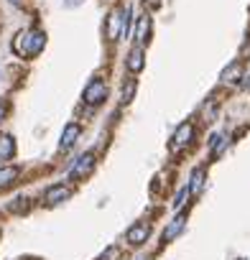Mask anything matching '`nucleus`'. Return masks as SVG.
I'll return each instance as SVG.
<instances>
[{"mask_svg":"<svg viewBox=\"0 0 250 260\" xmlns=\"http://www.w3.org/2000/svg\"><path fill=\"white\" fill-rule=\"evenodd\" d=\"M240 77H242V64H240V61H232V64L222 72V82H227V84L237 82Z\"/></svg>","mask_w":250,"mask_h":260,"instance_id":"2eb2a0df","label":"nucleus"},{"mask_svg":"<svg viewBox=\"0 0 250 260\" xmlns=\"http://www.w3.org/2000/svg\"><path fill=\"white\" fill-rule=\"evenodd\" d=\"M204 176H207V171H204V166H197L194 171H192V176H189V197H194V194H199L202 191V186H204Z\"/></svg>","mask_w":250,"mask_h":260,"instance_id":"f8f14e48","label":"nucleus"},{"mask_svg":"<svg viewBox=\"0 0 250 260\" xmlns=\"http://www.w3.org/2000/svg\"><path fill=\"white\" fill-rule=\"evenodd\" d=\"M131 21H133V8L125 6V8H115L110 16H107V23H105V34L110 41H117L120 36H128L131 34Z\"/></svg>","mask_w":250,"mask_h":260,"instance_id":"f03ea898","label":"nucleus"},{"mask_svg":"<svg viewBox=\"0 0 250 260\" xmlns=\"http://www.w3.org/2000/svg\"><path fill=\"white\" fill-rule=\"evenodd\" d=\"M148 235H151V224H148V222H136V224L128 227V232H125V240H128V245L138 247V245H143V242L148 240Z\"/></svg>","mask_w":250,"mask_h":260,"instance_id":"39448f33","label":"nucleus"},{"mask_svg":"<svg viewBox=\"0 0 250 260\" xmlns=\"http://www.w3.org/2000/svg\"><path fill=\"white\" fill-rule=\"evenodd\" d=\"M192 141H194V125H192V122H181V125L176 127L174 138H171V148H174V151H179V148L189 146Z\"/></svg>","mask_w":250,"mask_h":260,"instance_id":"0eeeda50","label":"nucleus"},{"mask_svg":"<svg viewBox=\"0 0 250 260\" xmlns=\"http://www.w3.org/2000/svg\"><path fill=\"white\" fill-rule=\"evenodd\" d=\"M136 94V79H131L128 84H122V102H131Z\"/></svg>","mask_w":250,"mask_h":260,"instance_id":"f3484780","label":"nucleus"},{"mask_svg":"<svg viewBox=\"0 0 250 260\" xmlns=\"http://www.w3.org/2000/svg\"><path fill=\"white\" fill-rule=\"evenodd\" d=\"M13 51L21 56V59H34L44 51L46 46V34L39 31V28H28V31H21L16 39H13Z\"/></svg>","mask_w":250,"mask_h":260,"instance_id":"f257e3e1","label":"nucleus"},{"mask_svg":"<svg viewBox=\"0 0 250 260\" xmlns=\"http://www.w3.org/2000/svg\"><path fill=\"white\" fill-rule=\"evenodd\" d=\"M125 67H128L131 74H141V72H143V67H146V54H143L141 46H133V49L128 51V56H125Z\"/></svg>","mask_w":250,"mask_h":260,"instance_id":"1a4fd4ad","label":"nucleus"},{"mask_svg":"<svg viewBox=\"0 0 250 260\" xmlns=\"http://www.w3.org/2000/svg\"><path fill=\"white\" fill-rule=\"evenodd\" d=\"M8 209H11L13 214H26V212L31 209V199H28V197H16V199L8 204Z\"/></svg>","mask_w":250,"mask_h":260,"instance_id":"dca6fc26","label":"nucleus"},{"mask_svg":"<svg viewBox=\"0 0 250 260\" xmlns=\"http://www.w3.org/2000/svg\"><path fill=\"white\" fill-rule=\"evenodd\" d=\"M184 227H186V214H181V212H179V214H176V217H174L166 227H164L161 240H164V242H171L174 237H179V235L184 232Z\"/></svg>","mask_w":250,"mask_h":260,"instance_id":"6e6552de","label":"nucleus"},{"mask_svg":"<svg viewBox=\"0 0 250 260\" xmlns=\"http://www.w3.org/2000/svg\"><path fill=\"white\" fill-rule=\"evenodd\" d=\"M112 257H117V247H107V252L100 260H112Z\"/></svg>","mask_w":250,"mask_h":260,"instance_id":"6ab92c4d","label":"nucleus"},{"mask_svg":"<svg viewBox=\"0 0 250 260\" xmlns=\"http://www.w3.org/2000/svg\"><path fill=\"white\" fill-rule=\"evenodd\" d=\"M16 156V141L13 136H0V164H6Z\"/></svg>","mask_w":250,"mask_h":260,"instance_id":"ddd939ff","label":"nucleus"},{"mask_svg":"<svg viewBox=\"0 0 250 260\" xmlns=\"http://www.w3.org/2000/svg\"><path fill=\"white\" fill-rule=\"evenodd\" d=\"M82 136V127L77 125V122H69L67 127H64V133H61V141H59V148L61 151H69L74 143H77V138Z\"/></svg>","mask_w":250,"mask_h":260,"instance_id":"9b49d317","label":"nucleus"},{"mask_svg":"<svg viewBox=\"0 0 250 260\" xmlns=\"http://www.w3.org/2000/svg\"><path fill=\"white\" fill-rule=\"evenodd\" d=\"M148 34H151V16L143 13V16H138V23H136V31H133L136 46H143L148 41Z\"/></svg>","mask_w":250,"mask_h":260,"instance_id":"9d476101","label":"nucleus"},{"mask_svg":"<svg viewBox=\"0 0 250 260\" xmlns=\"http://www.w3.org/2000/svg\"><path fill=\"white\" fill-rule=\"evenodd\" d=\"M6 112H8V107H6V102H0V120L6 117Z\"/></svg>","mask_w":250,"mask_h":260,"instance_id":"aec40b11","label":"nucleus"},{"mask_svg":"<svg viewBox=\"0 0 250 260\" xmlns=\"http://www.w3.org/2000/svg\"><path fill=\"white\" fill-rule=\"evenodd\" d=\"M143 3H148L151 8H159V6H161V0H143Z\"/></svg>","mask_w":250,"mask_h":260,"instance_id":"412c9836","label":"nucleus"},{"mask_svg":"<svg viewBox=\"0 0 250 260\" xmlns=\"http://www.w3.org/2000/svg\"><path fill=\"white\" fill-rule=\"evenodd\" d=\"M240 260H250V257H240Z\"/></svg>","mask_w":250,"mask_h":260,"instance_id":"4be33fe9","label":"nucleus"},{"mask_svg":"<svg viewBox=\"0 0 250 260\" xmlns=\"http://www.w3.org/2000/svg\"><path fill=\"white\" fill-rule=\"evenodd\" d=\"M69 197H72V189H69V186H64V184H54V186L46 189V194H44V204H46V207H56V204L67 202Z\"/></svg>","mask_w":250,"mask_h":260,"instance_id":"423d86ee","label":"nucleus"},{"mask_svg":"<svg viewBox=\"0 0 250 260\" xmlns=\"http://www.w3.org/2000/svg\"><path fill=\"white\" fill-rule=\"evenodd\" d=\"M186 197H189V189H186V186H184V189H179V194H176V199H174V207L179 209V207L186 202Z\"/></svg>","mask_w":250,"mask_h":260,"instance_id":"a211bd4d","label":"nucleus"},{"mask_svg":"<svg viewBox=\"0 0 250 260\" xmlns=\"http://www.w3.org/2000/svg\"><path fill=\"white\" fill-rule=\"evenodd\" d=\"M92 171H95V153L87 151V153H82V156L74 161V166L69 169V179H72V181H82V179H87Z\"/></svg>","mask_w":250,"mask_h":260,"instance_id":"20e7f679","label":"nucleus"},{"mask_svg":"<svg viewBox=\"0 0 250 260\" xmlns=\"http://www.w3.org/2000/svg\"><path fill=\"white\" fill-rule=\"evenodd\" d=\"M82 100L87 102V105H102L105 100H107V82L105 79H100V77H95V79H89L87 82V87H84V92H82Z\"/></svg>","mask_w":250,"mask_h":260,"instance_id":"7ed1b4c3","label":"nucleus"},{"mask_svg":"<svg viewBox=\"0 0 250 260\" xmlns=\"http://www.w3.org/2000/svg\"><path fill=\"white\" fill-rule=\"evenodd\" d=\"M18 176H21V169H16V166H3V169H0V189L13 186V184L18 181Z\"/></svg>","mask_w":250,"mask_h":260,"instance_id":"4468645a","label":"nucleus"}]
</instances>
